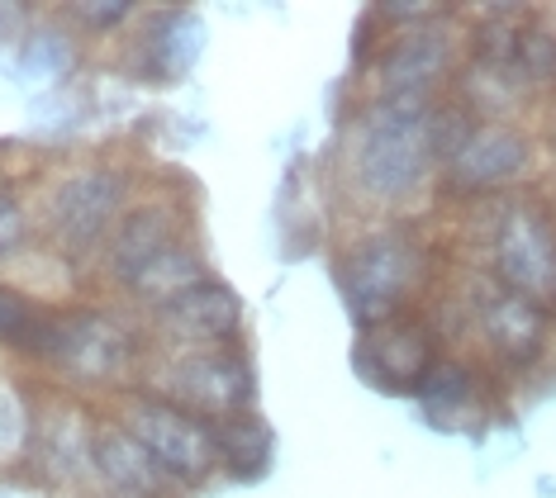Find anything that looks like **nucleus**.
<instances>
[{
    "label": "nucleus",
    "instance_id": "1",
    "mask_svg": "<svg viewBox=\"0 0 556 498\" xmlns=\"http://www.w3.org/2000/svg\"><path fill=\"white\" fill-rule=\"evenodd\" d=\"M433 105L357 95V105L343 110L328 152V195L343 214V228L371 219H419L433 209L438 152L428 138Z\"/></svg>",
    "mask_w": 556,
    "mask_h": 498
},
{
    "label": "nucleus",
    "instance_id": "2",
    "mask_svg": "<svg viewBox=\"0 0 556 498\" xmlns=\"http://www.w3.org/2000/svg\"><path fill=\"white\" fill-rule=\"evenodd\" d=\"M15 361L39 370V385L72 390L91 404H110L138 390L153 361L148 328L129 304L110 295H86L72 304H43Z\"/></svg>",
    "mask_w": 556,
    "mask_h": 498
},
{
    "label": "nucleus",
    "instance_id": "3",
    "mask_svg": "<svg viewBox=\"0 0 556 498\" xmlns=\"http://www.w3.org/2000/svg\"><path fill=\"white\" fill-rule=\"evenodd\" d=\"M333 290L343 299L352 328H376L386 318L424 309L452 271V252L442 228L419 219H371L338 228L333 242Z\"/></svg>",
    "mask_w": 556,
    "mask_h": 498
},
{
    "label": "nucleus",
    "instance_id": "4",
    "mask_svg": "<svg viewBox=\"0 0 556 498\" xmlns=\"http://www.w3.org/2000/svg\"><path fill=\"white\" fill-rule=\"evenodd\" d=\"M442 228L452 261L480 266L495 285L523 299H556V176L504 200L462 204Z\"/></svg>",
    "mask_w": 556,
    "mask_h": 498
},
{
    "label": "nucleus",
    "instance_id": "5",
    "mask_svg": "<svg viewBox=\"0 0 556 498\" xmlns=\"http://www.w3.org/2000/svg\"><path fill=\"white\" fill-rule=\"evenodd\" d=\"M143 166L124 152H81L34 186V224L39 242L67 271H96L115 224L143 195Z\"/></svg>",
    "mask_w": 556,
    "mask_h": 498
},
{
    "label": "nucleus",
    "instance_id": "6",
    "mask_svg": "<svg viewBox=\"0 0 556 498\" xmlns=\"http://www.w3.org/2000/svg\"><path fill=\"white\" fill-rule=\"evenodd\" d=\"M552 138L542 119H480L466 143L442 162L433 209H462L480 200H504L552 181Z\"/></svg>",
    "mask_w": 556,
    "mask_h": 498
},
{
    "label": "nucleus",
    "instance_id": "7",
    "mask_svg": "<svg viewBox=\"0 0 556 498\" xmlns=\"http://www.w3.org/2000/svg\"><path fill=\"white\" fill-rule=\"evenodd\" d=\"M466 62V15L462 5H442L433 20L390 29L376 48V58L352 76L357 95L395 100V105H433L452 95L457 72Z\"/></svg>",
    "mask_w": 556,
    "mask_h": 498
},
{
    "label": "nucleus",
    "instance_id": "8",
    "mask_svg": "<svg viewBox=\"0 0 556 498\" xmlns=\"http://www.w3.org/2000/svg\"><path fill=\"white\" fill-rule=\"evenodd\" d=\"M195 233H200V224H195L191 195H186L181 186H148L143 195L129 204V214L115 224L105 252H100V261L91 271L96 295L124 299L176 242H186Z\"/></svg>",
    "mask_w": 556,
    "mask_h": 498
},
{
    "label": "nucleus",
    "instance_id": "9",
    "mask_svg": "<svg viewBox=\"0 0 556 498\" xmlns=\"http://www.w3.org/2000/svg\"><path fill=\"white\" fill-rule=\"evenodd\" d=\"M143 390L181 404L186 413L224 423V418L252 413L262 399V380L252 347H214V352H153Z\"/></svg>",
    "mask_w": 556,
    "mask_h": 498
},
{
    "label": "nucleus",
    "instance_id": "10",
    "mask_svg": "<svg viewBox=\"0 0 556 498\" xmlns=\"http://www.w3.org/2000/svg\"><path fill=\"white\" fill-rule=\"evenodd\" d=\"M110 418L143 442V451L167 470L176 489L195 494L210 480H219V446H214V423L186 413L181 404L162 399L153 390H124L110 404H100Z\"/></svg>",
    "mask_w": 556,
    "mask_h": 498
},
{
    "label": "nucleus",
    "instance_id": "11",
    "mask_svg": "<svg viewBox=\"0 0 556 498\" xmlns=\"http://www.w3.org/2000/svg\"><path fill=\"white\" fill-rule=\"evenodd\" d=\"M96 423L100 404L81 399L72 390H39V427L24 475L39 480V489L58 498H96Z\"/></svg>",
    "mask_w": 556,
    "mask_h": 498
},
{
    "label": "nucleus",
    "instance_id": "12",
    "mask_svg": "<svg viewBox=\"0 0 556 498\" xmlns=\"http://www.w3.org/2000/svg\"><path fill=\"white\" fill-rule=\"evenodd\" d=\"M447 352L438 318L424 309H409L400 318H386L376 328H362L352 342V370L362 375V385L390 399H414L424 385V375L438 366V356Z\"/></svg>",
    "mask_w": 556,
    "mask_h": 498
},
{
    "label": "nucleus",
    "instance_id": "13",
    "mask_svg": "<svg viewBox=\"0 0 556 498\" xmlns=\"http://www.w3.org/2000/svg\"><path fill=\"white\" fill-rule=\"evenodd\" d=\"M148 328L153 352H214L248 342L243 295L224 276H205L200 285L181 290L176 299L157 304L153 314H138Z\"/></svg>",
    "mask_w": 556,
    "mask_h": 498
},
{
    "label": "nucleus",
    "instance_id": "14",
    "mask_svg": "<svg viewBox=\"0 0 556 498\" xmlns=\"http://www.w3.org/2000/svg\"><path fill=\"white\" fill-rule=\"evenodd\" d=\"M509 394L514 390L504 385L500 375H490V366L480 361L476 352L447 347L438 356V366L424 375L414 404H419V413L433 427L466 432V427H480L495 413H504V408H509Z\"/></svg>",
    "mask_w": 556,
    "mask_h": 498
},
{
    "label": "nucleus",
    "instance_id": "15",
    "mask_svg": "<svg viewBox=\"0 0 556 498\" xmlns=\"http://www.w3.org/2000/svg\"><path fill=\"white\" fill-rule=\"evenodd\" d=\"M205 24L186 5H143V15L119 43V72L138 86H176L195 67Z\"/></svg>",
    "mask_w": 556,
    "mask_h": 498
},
{
    "label": "nucleus",
    "instance_id": "16",
    "mask_svg": "<svg viewBox=\"0 0 556 498\" xmlns=\"http://www.w3.org/2000/svg\"><path fill=\"white\" fill-rule=\"evenodd\" d=\"M96 498H191L186 489H176L153 456L143 451V442L134 432H124L115 418L100 408L96 423Z\"/></svg>",
    "mask_w": 556,
    "mask_h": 498
},
{
    "label": "nucleus",
    "instance_id": "17",
    "mask_svg": "<svg viewBox=\"0 0 556 498\" xmlns=\"http://www.w3.org/2000/svg\"><path fill=\"white\" fill-rule=\"evenodd\" d=\"M514 86L523 91L538 119H542V110H556V10L552 5H533L523 29H518Z\"/></svg>",
    "mask_w": 556,
    "mask_h": 498
},
{
    "label": "nucleus",
    "instance_id": "18",
    "mask_svg": "<svg viewBox=\"0 0 556 498\" xmlns=\"http://www.w3.org/2000/svg\"><path fill=\"white\" fill-rule=\"evenodd\" d=\"M214 446H219V475L233 480V484H252L271 470V451H276V437H271V423L252 408V413H238V418H224L214 423Z\"/></svg>",
    "mask_w": 556,
    "mask_h": 498
},
{
    "label": "nucleus",
    "instance_id": "19",
    "mask_svg": "<svg viewBox=\"0 0 556 498\" xmlns=\"http://www.w3.org/2000/svg\"><path fill=\"white\" fill-rule=\"evenodd\" d=\"M39 390L34 375H0V470H29L34 427H39Z\"/></svg>",
    "mask_w": 556,
    "mask_h": 498
},
{
    "label": "nucleus",
    "instance_id": "20",
    "mask_svg": "<svg viewBox=\"0 0 556 498\" xmlns=\"http://www.w3.org/2000/svg\"><path fill=\"white\" fill-rule=\"evenodd\" d=\"M143 5L134 0H72L58 5V20L77 34L81 48H100V43H124V34L138 24Z\"/></svg>",
    "mask_w": 556,
    "mask_h": 498
},
{
    "label": "nucleus",
    "instance_id": "21",
    "mask_svg": "<svg viewBox=\"0 0 556 498\" xmlns=\"http://www.w3.org/2000/svg\"><path fill=\"white\" fill-rule=\"evenodd\" d=\"M39 242V224H34V200L20 186L0 181V266H10L15 257Z\"/></svg>",
    "mask_w": 556,
    "mask_h": 498
},
{
    "label": "nucleus",
    "instance_id": "22",
    "mask_svg": "<svg viewBox=\"0 0 556 498\" xmlns=\"http://www.w3.org/2000/svg\"><path fill=\"white\" fill-rule=\"evenodd\" d=\"M58 15V10H53ZM77 34L67 29V24H58V29H43V24H29L20 38V62L24 67H34L39 76H53V72H67V62H77Z\"/></svg>",
    "mask_w": 556,
    "mask_h": 498
},
{
    "label": "nucleus",
    "instance_id": "23",
    "mask_svg": "<svg viewBox=\"0 0 556 498\" xmlns=\"http://www.w3.org/2000/svg\"><path fill=\"white\" fill-rule=\"evenodd\" d=\"M43 304H48V299H39L34 290H24V285H15V280L0 276V352L15 356V352L24 347L29 328L39 323Z\"/></svg>",
    "mask_w": 556,
    "mask_h": 498
},
{
    "label": "nucleus",
    "instance_id": "24",
    "mask_svg": "<svg viewBox=\"0 0 556 498\" xmlns=\"http://www.w3.org/2000/svg\"><path fill=\"white\" fill-rule=\"evenodd\" d=\"M547 309H552V323H556V299H552V304H547Z\"/></svg>",
    "mask_w": 556,
    "mask_h": 498
}]
</instances>
